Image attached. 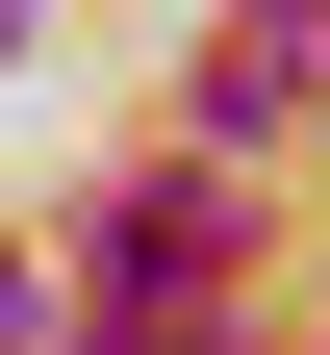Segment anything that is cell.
<instances>
[{
  "label": "cell",
  "instance_id": "6da1fadb",
  "mask_svg": "<svg viewBox=\"0 0 330 355\" xmlns=\"http://www.w3.org/2000/svg\"><path fill=\"white\" fill-rule=\"evenodd\" d=\"M0 355H26V254H0Z\"/></svg>",
  "mask_w": 330,
  "mask_h": 355
},
{
  "label": "cell",
  "instance_id": "7a4b0ae2",
  "mask_svg": "<svg viewBox=\"0 0 330 355\" xmlns=\"http://www.w3.org/2000/svg\"><path fill=\"white\" fill-rule=\"evenodd\" d=\"M76 355H178V330H76Z\"/></svg>",
  "mask_w": 330,
  "mask_h": 355
}]
</instances>
